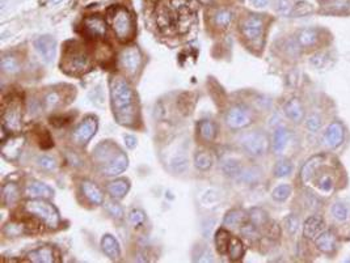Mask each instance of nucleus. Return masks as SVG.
I'll return each instance as SVG.
<instances>
[{
	"label": "nucleus",
	"mask_w": 350,
	"mask_h": 263,
	"mask_svg": "<svg viewBox=\"0 0 350 263\" xmlns=\"http://www.w3.org/2000/svg\"><path fill=\"white\" fill-rule=\"evenodd\" d=\"M110 101L118 123L134 126L138 119L137 96L126 79L118 76L110 79Z\"/></svg>",
	"instance_id": "nucleus-1"
},
{
	"label": "nucleus",
	"mask_w": 350,
	"mask_h": 263,
	"mask_svg": "<svg viewBox=\"0 0 350 263\" xmlns=\"http://www.w3.org/2000/svg\"><path fill=\"white\" fill-rule=\"evenodd\" d=\"M111 29L121 42H129L135 36V23L133 13L122 6H113L108 10Z\"/></svg>",
	"instance_id": "nucleus-2"
},
{
	"label": "nucleus",
	"mask_w": 350,
	"mask_h": 263,
	"mask_svg": "<svg viewBox=\"0 0 350 263\" xmlns=\"http://www.w3.org/2000/svg\"><path fill=\"white\" fill-rule=\"evenodd\" d=\"M24 210L32 218L38 219L46 228L56 229L61 225V216L54 206L47 199H28L24 205Z\"/></svg>",
	"instance_id": "nucleus-3"
},
{
	"label": "nucleus",
	"mask_w": 350,
	"mask_h": 263,
	"mask_svg": "<svg viewBox=\"0 0 350 263\" xmlns=\"http://www.w3.org/2000/svg\"><path fill=\"white\" fill-rule=\"evenodd\" d=\"M89 67H91V59L83 46L72 43V46L66 47L63 54L62 70L71 75H80L83 72L88 71Z\"/></svg>",
	"instance_id": "nucleus-4"
},
{
	"label": "nucleus",
	"mask_w": 350,
	"mask_h": 263,
	"mask_svg": "<svg viewBox=\"0 0 350 263\" xmlns=\"http://www.w3.org/2000/svg\"><path fill=\"white\" fill-rule=\"evenodd\" d=\"M243 151L252 157H259L268 151L269 139L261 131H251L244 134L240 139Z\"/></svg>",
	"instance_id": "nucleus-5"
},
{
	"label": "nucleus",
	"mask_w": 350,
	"mask_h": 263,
	"mask_svg": "<svg viewBox=\"0 0 350 263\" xmlns=\"http://www.w3.org/2000/svg\"><path fill=\"white\" fill-rule=\"evenodd\" d=\"M224 120H226L227 126L229 128L242 130V128H246L252 123L253 117L248 107H246L244 105H235L227 110Z\"/></svg>",
	"instance_id": "nucleus-6"
},
{
	"label": "nucleus",
	"mask_w": 350,
	"mask_h": 263,
	"mask_svg": "<svg viewBox=\"0 0 350 263\" xmlns=\"http://www.w3.org/2000/svg\"><path fill=\"white\" fill-rule=\"evenodd\" d=\"M2 126L4 131L8 133H19L23 126V111L19 102L12 101L4 107L2 114Z\"/></svg>",
	"instance_id": "nucleus-7"
},
{
	"label": "nucleus",
	"mask_w": 350,
	"mask_h": 263,
	"mask_svg": "<svg viewBox=\"0 0 350 263\" xmlns=\"http://www.w3.org/2000/svg\"><path fill=\"white\" fill-rule=\"evenodd\" d=\"M97 118L95 115H87L72 133L74 143L79 144V146H85L92 138L95 137V134L97 133Z\"/></svg>",
	"instance_id": "nucleus-8"
},
{
	"label": "nucleus",
	"mask_w": 350,
	"mask_h": 263,
	"mask_svg": "<svg viewBox=\"0 0 350 263\" xmlns=\"http://www.w3.org/2000/svg\"><path fill=\"white\" fill-rule=\"evenodd\" d=\"M264 19L259 15H249L248 17L243 20L240 24V30H242L243 36L248 39L249 42H257L261 41L264 36Z\"/></svg>",
	"instance_id": "nucleus-9"
},
{
	"label": "nucleus",
	"mask_w": 350,
	"mask_h": 263,
	"mask_svg": "<svg viewBox=\"0 0 350 263\" xmlns=\"http://www.w3.org/2000/svg\"><path fill=\"white\" fill-rule=\"evenodd\" d=\"M83 32L91 39H104L108 33V28L102 17L92 15L83 20Z\"/></svg>",
	"instance_id": "nucleus-10"
},
{
	"label": "nucleus",
	"mask_w": 350,
	"mask_h": 263,
	"mask_svg": "<svg viewBox=\"0 0 350 263\" xmlns=\"http://www.w3.org/2000/svg\"><path fill=\"white\" fill-rule=\"evenodd\" d=\"M120 60H121L122 67L126 71L130 72V74H135L138 70L141 69L143 56H142L141 50L138 49L137 46H130L121 52Z\"/></svg>",
	"instance_id": "nucleus-11"
},
{
	"label": "nucleus",
	"mask_w": 350,
	"mask_h": 263,
	"mask_svg": "<svg viewBox=\"0 0 350 263\" xmlns=\"http://www.w3.org/2000/svg\"><path fill=\"white\" fill-rule=\"evenodd\" d=\"M34 47L45 63H51L55 58L56 42L50 36H42L34 41Z\"/></svg>",
	"instance_id": "nucleus-12"
},
{
	"label": "nucleus",
	"mask_w": 350,
	"mask_h": 263,
	"mask_svg": "<svg viewBox=\"0 0 350 263\" xmlns=\"http://www.w3.org/2000/svg\"><path fill=\"white\" fill-rule=\"evenodd\" d=\"M345 138V130L340 122H332L323 135V144L328 148H337Z\"/></svg>",
	"instance_id": "nucleus-13"
},
{
	"label": "nucleus",
	"mask_w": 350,
	"mask_h": 263,
	"mask_svg": "<svg viewBox=\"0 0 350 263\" xmlns=\"http://www.w3.org/2000/svg\"><path fill=\"white\" fill-rule=\"evenodd\" d=\"M25 144V138L24 137H10L8 140H3L2 146V155L8 161H15L19 159L20 153L23 151V147Z\"/></svg>",
	"instance_id": "nucleus-14"
},
{
	"label": "nucleus",
	"mask_w": 350,
	"mask_h": 263,
	"mask_svg": "<svg viewBox=\"0 0 350 263\" xmlns=\"http://www.w3.org/2000/svg\"><path fill=\"white\" fill-rule=\"evenodd\" d=\"M129 166V159L124 152H120L114 159H111L108 164L100 166V172L106 177H115L124 173L128 169Z\"/></svg>",
	"instance_id": "nucleus-15"
},
{
	"label": "nucleus",
	"mask_w": 350,
	"mask_h": 263,
	"mask_svg": "<svg viewBox=\"0 0 350 263\" xmlns=\"http://www.w3.org/2000/svg\"><path fill=\"white\" fill-rule=\"evenodd\" d=\"M120 152H121V150L117 146L106 140V142H102L96 147L95 151H93V157L98 163V165L102 166L108 164L111 159H114Z\"/></svg>",
	"instance_id": "nucleus-16"
},
{
	"label": "nucleus",
	"mask_w": 350,
	"mask_h": 263,
	"mask_svg": "<svg viewBox=\"0 0 350 263\" xmlns=\"http://www.w3.org/2000/svg\"><path fill=\"white\" fill-rule=\"evenodd\" d=\"M325 164V156L324 155H318V156L311 157L307 160V163L303 165L301 170V179L303 183H308L310 181L315 178V175L318 174L319 170L321 169V166Z\"/></svg>",
	"instance_id": "nucleus-17"
},
{
	"label": "nucleus",
	"mask_w": 350,
	"mask_h": 263,
	"mask_svg": "<svg viewBox=\"0 0 350 263\" xmlns=\"http://www.w3.org/2000/svg\"><path fill=\"white\" fill-rule=\"evenodd\" d=\"M25 195L30 199H50L54 195V190L43 182L32 181L26 185Z\"/></svg>",
	"instance_id": "nucleus-18"
},
{
	"label": "nucleus",
	"mask_w": 350,
	"mask_h": 263,
	"mask_svg": "<svg viewBox=\"0 0 350 263\" xmlns=\"http://www.w3.org/2000/svg\"><path fill=\"white\" fill-rule=\"evenodd\" d=\"M80 190H82L83 195L85 199L93 206H100L104 203V194H102L101 188L96 185L95 182L84 179L80 183Z\"/></svg>",
	"instance_id": "nucleus-19"
},
{
	"label": "nucleus",
	"mask_w": 350,
	"mask_h": 263,
	"mask_svg": "<svg viewBox=\"0 0 350 263\" xmlns=\"http://www.w3.org/2000/svg\"><path fill=\"white\" fill-rule=\"evenodd\" d=\"M320 30L316 28H306L297 36L301 49H314L320 43Z\"/></svg>",
	"instance_id": "nucleus-20"
},
{
	"label": "nucleus",
	"mask_w": 350,
	"mask_h": 263,
	"mask_svg": "<svg viewBox=\"0 0 350 263\" xmlns=\"http://www.w3.org/2000/svg\"><path fill=\"white\" fill-rule=\"evenodd\" d=\"M315 245L321 253L331 255L337 249V240H336V236H334L333 232L324 231L315 238Z\"/></svg>",
	"instance_id": "nucleus-21"
},
{
	"label": "nucleus",
	"mask_w": 350,
	"mask_h": 263,
	"mask_svg": "<svg viewBox=\"0 0 350 263\" xmlns=\"http://www.w3.org/2000/svg\"><path fill=\"white\" fill-rule=\"evenodd\" d=\"M325 231V224L319 216H310L303 225V236L308 240H315L319 234Z\"/></svg>",
	"instance_id": "nucleus-22"
},
{
	"label": "nucleus",
	"mask_w": 350,
	"mask_h": 263,
	"mask_svg": "<svg viewBox=\"0 0 350 263\" xmlns=\"http://www.w3.org/2000/svg\"><path fill=\"white\" fill-rule=\"evenodd\" d=\"M283 111H285L286 117L290 120H293L294 123H301L303 118H305V109L302 105L301 100L297 97L288 100L283 106Z\"/></svg>",
	"instance_id": "nucleus-23"
},
{
	"label": "nucleus",
	"mask_w": 350,
	"mask_h": 263,
	"mask_svg": "<svg viewBox=\"0 0 350 263\" xmlns=\"http://www.w3.org/2000/svg\"><path fill=\"white\" fill-rule=\"evenodd\" d=\"M28 260L34 263H52L55 262V250L51 246H41L26 254Z\"/></svg>",
	"instance_id": "nucleus-24"
},
{
	"label": "nucleus",
	"mask_w": 350,
	"mask_h": 263,
	"mask_svg": "<svg viewBox=\"0 0 350 263\" xmlns=\"http://www.w3.org/2000/svg\"><path fill=\"white\" fill-rule=\"evenodd\" d=\"M101 249L105 255L110 258V259H118L120 255H121L120 244L111 234H105L104 237L101 238Z\"/></svg>",
	"instance_id": "nucleus-25"
},
{
	"label": "nucleus",
	"mask_w": 350,
	"mask_h": 263,
	"mask_svg": "<svg viewBox=\"0 0 350 263\" xmlns=\"http://www.w3.org/2000/svg\"><path fill=\"white\" fill-rule=\"evenodd\" d=\"M247 220H248V215L243 210H231L223 219V225L226 228L235 229L238 227H242Z\"/></svg>",
	"instance_id": "nucleus-26"
},
{
	"label": "nucleus",
	"mask_w": 350,
	"mask_h": 263,
	"mask_svg": "<svg viewBox=\"0 0 350 263\" xmlns=\"http://www.w3.org/2000/svg\"><path fill=\"white\" fill-rule=\"evenodd\" d=\"M129 188H130V183H129L128 179L120 178L115 179V181L109 182L108 186H106V191L109 192L111 198L122 199L125 195L128 194Z\"/></svg>",
	"instance_id": "nucleus-27"
},
{
	"label": "nucleus",
	"mask_w": 350,
	"mask_h": 263,
	"mask_svg": "<svg viewBox=\"0 0 350 263\" xmlns=\"http://www.w3.org/2000/svg\"><path fill=\"white\" fill-rule=\"evenodd\" d=\"M288 140H290V131L285 127H278L275 128L274 135H273V151L275 153H282L287 147Z\"/></svg>",
	"instance_id": "nucleus-28"
},
{
	"label": "nucleus",
	"mask_w": 350,
	"mask_h": 263,
	"mask_svg": "<svg viewBox=\"0 0 350 263\" xmlns=\"http://www.w3.org/2000/svg\"><path fill=\"white\" fill-rule=\"evenodd\" d=\"M323 168L324 165L321 166V169L318 172V178L315 181L316 183V187L323 192H331L332 190L334 188V185H336V181H334V177L331 172H323ZM315 175V177H316Z\"/></svg>",
	"instance_id": "nucleus-29"
},
{
	"label": "nucleus",
	"mask_w": 350,
	"mask_h": 263,
	"mask_svg": "<svg viewBox=\"0 0 350 263\" xmlns=\"http://www.w3.org/2000/svg\"><path fill=\"white\" fill-rule=\"evenodd\" d=\"M2 198L6 206H13L20 199V188L15 182H8L2 188Z\"/></svg>",
	"instance_id": "nucleus-30"
},
{
	"label": "nucleus",
	"mask_w": 350,
	"mask_h": 263,
	"mask_svg": "<svg viewBox=\"0 0 350 263\" xmlns=\"http://www.w3.org/2000/svg\"><path fill=\"white\" fill-rule=\"evenodd\" d=\"M198 133H200V137L205 142H213L216 138L218 128H216V124L214 123L213 120L203 119L198 123Z\"/></svg>",
	"instance_id": "nucleus-31"
},
{
	"label": "nucleus",
	"mask_w": 350,
	"mask_h": 263,
	"mask_svg": "<svg viewBox=\"0 0 350 263\" xmlns=\"http://www.w3.org/2000/svg\"><path fill=\"white\" fill-rule=\"evenodd\" d=\"M214 164L213 155L209 152V151H198V152L194 155V165H196L197 169L202 170V172H206L209 170Z\"/></svg>",
	"instance_id": "nucleus-32"
},
{
	"label": "nucleus",
	"mask_w": 350,
	"mask_h": 263,
	"mask_svg": "<svg viewBox=\"0 0 350 263\" xmlns=\"http://www.w3.org/2000/svg\"><path fill=\"white\" fill-rule=\"evenodd\" d=\"M227 254H228L229 259L234 260V262L243 259L244 254H246V246H244V244H243L239 238L232 237L231 241H229Z\"/></svg>",
	"instance_id": "nucleus-33"
},
{
	"label": "nucleus",
	"mask_w": 350,
	"mask_h": 263,
	"mask_svg": "<svg viewBox=\"0 0 350 263\" xmlns=\"http://www.w3.org/2000/svg\"><path fill=\"white\" fill-rule=\"evenodd\" d=\"M234 21V12L229 10H218L214 15V24L219 29H227Z\"/></svg>",
	"instance_id": "nucleus-34"
},
{
	"label": "nucleus",
	"mask_w": 350,
	"mask_h": 263,
	"mask_svg": "<svg viewBox=\"0 0 350 263\" xmlns=\"http://www.w3.org/2000/svg\"><path fill=\"white\" fill-rule=\"evenodd\" d=\"M231 238H232V236H231V233H229L228 231H226V229L220 228V229H218V231H216L215 246H216V250H218V253L222 254V255L227 254V250H228V245H229V241H231Z\"/></svg>",
	"instance_id": "nucleus-35"
},
{
	"label": "nucleus",
	"mask_w": 350,
	"mask_h": 263,
	"mask_svg": "<svg viewBox=\"0 0 350 263\" xmlns=\"http://www.w3.org/2000/svg\"><path fill=\"white\" fill-rule=\"evenodd\" d=\"M0 67H2V71L4 74H8V75H13V74L20 71L19 60H17L16 56L13 55H4L2 58V62H0Z\"/></svg>",
	"instance_id": "nucleus-36"
},
{
	"label": "nucleus",
	"mask_w": 350,
	"mask_h": 263,
	"mask_svg": "<svg viewBox=\"0 0 350 263\" xmlns=\"http://www.w3.org/2000/svg\"><path fill=\"white\" fill-rule=\"evenodd\" d=\"M222 170L224 173V175L231 177V178H238L243 172L242 166H240V164L236 160H226V161H223Z\"/></svg>",
	"instance_id": "nucleus-37"
},
{
	"label": "nucleus",
	"mask_w": 350,
	"mask_h": 263,
	"mask_svg": "<svg viewBox=\"0 0 350 263\" xmlns=\"http://www.w3.org/2000/svg\"><path fill=\"white\" fill-rule=\"evenodd\" d=\"M248 220L252 221L253 224L257 225L259 228L261 227H265L266 224H268V214H266L262 208H252L251 211H249L248 215Z\"/></svg>",
	"instance_id": "nucleus-38"
},
{
	"label": "nucleus",
	"mask_w": 350,
	"mask_h": 263,
	"mask_svg": "<svg viewBox=\"0 0 350 263\" xmlns=\"http://www.w3.org/2000/svg\"><path fill=\"white\" fill-rule=\"evenodd\" d=\"M105 208H106V211H108V214L110 215L111 218L117 219V220H121V219H124V216H125L124 208H122V206L120 205V203H117V202H115L114 198L105 201Z\"/></svg>",
	"instance_id": "nucleus-39"
},
{
	"label": "nucleus",
	"mask_w": 350,
	"mask_h": 263,
	"mask_svg": "<svg viewBox=\"0 0 350 263\" xmlns=\"http://www.w3.org/2000/svg\"><path fill=\"white\" fill-rule=\"evenodd\" d=\"M274 175L277 178H283V177H287V175L291 174L293 172V164L291 161L288 160H281L278 163L275 164L274 166Z\"/></svg>",
	"instance_id": "nucleus-40"
},
{
	"label": "nucleus",
	"mask_w": 350,
	"mask_h": 263,
	"mask_svg": "<svg viewBox=\"0 0 350 263\" xmlns=\"http://www.w3.org/2000/svg\"><path fill=\"white\" fill-rule=\"evenodd\" d=\"M3 232L8 237H19L26 232V225L23 223H8L4 227Z\"/></svg>",
	"instance_id": "nucleus-41"
},
{
	"label": "nucleus",
	"mask_w": 350,
	"mask_h": 263,
	"mask_svg": "<svg viewBox=\"0 0 350 263\" xmlns=\"http://www.w3.org/2000/svg\"><path fill=\"white\" fill-rule=\"evenodd\" d=\"M61 104H62V97L58 92H50L43 98V106L46 110H54Z\"/></svg>",
	"instance_id": "nucleus-42"
},
{
	"label": "nucleus",
	"mask_w": 350,
	"mask_h": 263,
	"mask_svg": "<svg viewBox=\"0 0 350 263\" xmlns=\"http://www.w3.org/2000/svg\"><path fill=\"white\" fill-rule=\"evenodd\" d=\"M240 233L247 238H251V240H255V238H259L260 232H259V227L255 225L252 221H246L244 224L240 227Z\"/></svg>",
	"instance_id": "nucleus-43"
},
{
	"label": "nucleus",
	"mask_w": 350,
	"mask_h": 263,
	"mask_svg": "<svg viewBox=\"0 0 350 263\" xmlns=\"http://www.w3.org/2000/svg\"><path fill=\"white\" fill-rule=\"evenodd\" d=\"M290 195H291V186L286 185V183L277 186V187H275L272 192L273 199H274V201H277V202L286 201V199H287Z\"/></svg>",
	"instance_id": "nucleus-44"
},
{
	"label": "nucleus",
	"mask_w": 350,
	"mask_h": 263,
	"mask_svg": "<svg viewBox=\"0 0 350 263\" xmlns=\"http://www.w3.org/2000/svg\"><path fill=\"white\" fill-rule=\"evenodd\" d=\"M331 4H328V12L332 13H342L349 10L350 0H329Z\"/></svg>",
	"instance_id": "nucleus-45"
},
{
	"label": "nucleus",
	"mask_w": 350,
	"mask_h": 263,
	"mask_svg": "<svg viewBox=\"0 0 350 263\" xmlns=\"http://www.w3.org/2000/svg\"><path fill=\"white\" fill-rule=\"evenodd\" d=\"M331 214L337 221H345L349 216L346 206L342 205V203H334L331 208Z\"/></svg>",
	"instance_id": "nucleus-46"
},
{
	"label": "nucleus",
	"mask_w": 350,
	"mask_h": 263,
	"mask_svg": "<svg viewBox=\"0 0 350 263\" xmlns=\"http://www.w3.org/2000/svg\"><path fill=\"white\" fill-rule=\"evenodd\" d=\"M321 126H323V119H321V117L318 115V114H311L306 119V127L311 133H318L321 128Z\"/></svg>",
	"instance_id": "nucleus-47"
},
{
	"label": "nucleus",
	"mask_w": 350,
	"mask_h": 263,
	"mask_svg": "<svg viewBox=\"0 0 350 263\" xmlns=\"http://www.w3.org/2000/svg\"><path fill=\"white\" fill-rule=\"evenodd\" d=\"M37 165L42 170H46V172H52V170L56 169L55 160L50 156H46V155L39 156L38 159H37Z\"/></svg>",
	"instance_id": "nucleus-48"
},
{
	"label": "nucleus",
	"mask_w": 350,
	"mask_h": 263,
	"mask_svg": "<svg viewBox=\"0 0 350 263\" xmlns=\"http://www.w3.org/2000/svg\"><path fill=\"white\" fill-rule=\"evenodd\" d=\"M188 163L189 161H188L187 157L180 155V156H176L170 161V168L176 173H184L188 169Z\"/></svg>",
	"instance_id": "nucleus-49"
},
{
	"label": "nucleus",
	"mask_w": 350,
	"mask_h": 263,
	"mask_svg": "<svg viewBox=\"0 0 350 263\" xmlns=\"http://www.w3.org/2000/svg\"><path fill=\"white\" fill-rule=\"evenodd\" d=\"M312 6L310 3H307V2H299L298 4H295L294 8H293V16L295 17H302V16H306V15H308V13L312 12Z\"/></svg>",
	"instance_id": "nucleus-50"
},
{
	"label": "nucleus",
	"mask_w": 350,
	"mask_h": 263,
	"mask_svg": "<svg viewBox=\"0 0 350 263\" xmlns=\"http://www.w3.org/2000/svg\"><path fill=\"white\" fill-rule=\"evenodd\" d=\"M129 220L134 227H141L146 221V214L142 210H133L129 214Z\"/></svg>",
	"instance_id": "nucleus-51"
},
{
	"label": "nucleus",
	"mask_w": 350,
	"mask_h": 263,
	"mask_svg": "<svg viewBox=\"0 0 350 263\" xmlns=\"http://www.w3.org/2000/svg\"><path fill=\"white\" fill-rule=\"evenodd\" d=\"M285 225H286V229H287V232L290 234H295L297 232H298L299 229V219L297 215L291 214L288 215L287 218L285 219Z\"/></svg>",
	"instance_id": "nucleus-52"
},
{
	"label": "nucleus",
	"mask_w": 350,
	"mask_h": 263,
	"mask_svg": "<svg viewBox=\"0 0 350 263\" xmlns=\"http://www.w3.org/2000/svg\"><path fill=\"white\" fill-rule=\"evenodd\" d=\"M293 4L290 0H277V11L283 16H288L293 13Z\"/></svg>",
	"instance_id": "nucleus-53"
},
{
	"label": "nucleus",
	"mask_w": 350,
	"mask_h": 263,
	"mask_svg": "<svg viewBox=\"0 0 350 263\" xmlns=\"http://www.w3.org/2000/svg\"><path fill=\"white\" fill-rule=\"evenodd\" d=\"M325 62H327V55L323 54V52H318L311 58V64L316 69H321L325 64Z\"/></svg>",
	"instance_id": "nucleus-54"
},
{
	"label": "nucleus",
	"mask_w": 350,
	"mask_h": 263,
	"mask_svg": "<svg viewBox=\"0 0 350 263\" xmlns=\"http://www.w3.org/2000/svg\"><path fill=\"white\" fill-rule=\"evenodd\" d=\"M198 257L200 258H197L196 262H211V260H213L211 253L207 250L206 247L203 246H200V254H198Z\"/></svg>",
	"instance_id": "nucleus-55"
},
{
	"label": "nucleus",
	"mask_w": 350,
	"mask_h": 263,
	"mask_svg": "<svg viewBox=\"0 0 350 263\" xmlns=\"http://www.w3.org/2000/svg\"><path fill=\"white\" fill-rule=\"evenodd\" d=\"M266 234H268L270 238H278L279 234H281L279 227L277 224L268 225V231H266Z\"/></svg>",
	"instance_id": "nucleus-56"
},
{
	"label": "nucleus",
	"mask_w": 350,
	"mask_h": 263,
	"mask_svg": "<svg viewBox=\"0 0 350 263\" xmlns=\"http://www.w3.org/2000/svg\"><path fill=\"white\" fill-rule=\"evenodd\" d=\"M124 139H125V144H126V147L130 148V150H133V148L137 147V138H135L134 135H125Z\"/></svg>",
	"instance_id": "nucleus-57"
},
{
	"label": "nucleus",
	"mask_w": 350,
	"mask_h": 263,
	"mask_svg": "<svg viewBox=\"0 0 350 263\" xmlns=\"http://www.w3.org/2000/svg\"><path fill=\"white\" fill-rule=\"evenodd\" d=\"M252 4L256 8H265L270 4V0H252Z\"/></svg>",
	"instance_id": "nucleus-58"
},
{
	"label": "nucleus",
	"mask_w": 350,
	"mask_h": 263,
	"mask_svg": "<svg viewBox=\"0 0 350 263\" xmlns=\"http://www.w3.org/2000/svg\"><path fill=\"white\" fill-rule=\"evenodd\" d=\"M63 0H50V3L51 4H59V3H62Z\"/></svg>",
	"instance_id": "nucleus-59"
},
{
	"label": "nucleus",
	"mask_w": 350,
	"mask_h": 263,
	"mask_svg": "<svg viewBox=\"0 0 350 263\" xmlns=\"http://www.w3.org/2000/svg\"><path fill=\"white\" fill-rule=\"evenodd\" d=\"M200 2L202 4H210V3H211V2H213V0H200Z\"/></svg>",
	"instance_id": "nucleus-60"
},
{
	"label": "nucleus",
	"mask_w": 350,
	"mask_h": 263,
	"mask_svg": "<svg viewBox=\"0 0 350 263\" xmlns=\"http://www.w3.org/2000/svg\"><path fill=\"white\" fill-rule=\"evenodd\" d=\"M321 2H329V0H321Z\"/></svg>",
	"instance_id": "nucleus-61"
}]
</instances>
